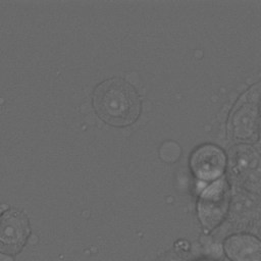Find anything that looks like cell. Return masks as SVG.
Segmentation results:
<instances>
[{"mask_svg":"<svg viewBox=\"0 0 261 261\" xmlns=\"http://www.w3.org/2000/svg\"><path fill=\"white\" fill-rule=\"evenodd\" d=\"M1 213H2V210L0 209V216H1Z\"/></svg>","mask_w":261,"mask_h":261,"instance_id":"cell-8","label":"cell"},{"mask_svg":"<svg viewBox=\"0 0 261 261\" xmlns=\"http://www.w3.org/2000/svg\"><path fill=\"white\" fill-rule=\"evenodd\" d=\"M93 106L97 115L107 124L123 127L138 119L141 99L132 84L121 77H111L95 88Z\"/></svg>","mask_w":261,"mask_h":261,"instance_id":"cell-1","label":"cell"},{"mask_svg":"<svg viewBox=\"0 0 261 261\" xmlns=\"http://www.w3.org/2000/svg\"><path fill=\"white\" fill-rule=\"evenodd\" d=\"M225 157L223 152L215 146L204 145L192 155L191 167L199 179L213 180L223 172Z\"/></svg>","mask_w":261,"mask_h":261,"instance_id":"cell-4","label":"cell"},{"mask_svg":"<svg viewBox=\"0 0 261 261\" xmlns=\"http://www.w3.org/2000/svg\"><path fill=\"white\" fill-rule=\"evenodd\" d=\"M30 236L28 217L16 209L6 211L0 216V252L15 255L24 247Z\"/></svg>","mask_w":261,"mask_h":261,"instance_id":"cell-2","label":"cell"},{"mask_svg":"<svg viewBox=\"0 0 261 261\" xmlns=\"http://www.w3.org/2000/svg\"><path fill=\"white\" fill-rule=\"evenodd\" d=\"M195 261H216V260H213V259H210V258H201V259H197Z\"/></svg>","mask_w":261,"mask_h":261,"instance_id":"cell-7","label":"cell"},{"mask_svg":"<svg viewBox=\"0 0 261 261\" xmlns=\"http://www.w3.org/2000/svg\"><path fill=\"white\" fill-rule=\"evenodd\" d=\"M257 98L258 92L250 91L236 106L230 118V129L234 137L240 139H251L257 124Z\"/></svg>","mask_w":261,"mask_h":261,"instance_id":"cell-5","label":"cell"},{"mask_svg":"<svg viewBox=\"0 0 261 261\" xmlns=\"http://www.w3.org/2000/svg\"><path fill=\"white\" fill-rule=\"evenodd\" d=\"M228 193L223 181H217L203 191L198 214L202 225L207 229H214L228 211Z\"/></svg>","mask_w":261,"mask_h":261,"instance_id":"cell-3","label":"cell"},{"mask_svg":"<svg viewBox=\"0 0 261 261\" xmlns=\"http://www.w3.org/2000/svg\"><path fill=\"white\" fill-rule=\"evenodd\" d=\"M222 251L228 261H261V244L257 236L234 232L222 243Z\"/></svg>","mask_w":261,"mask_h":261,"instance_id":"cell-6","label":"cell"}]
</instances>
